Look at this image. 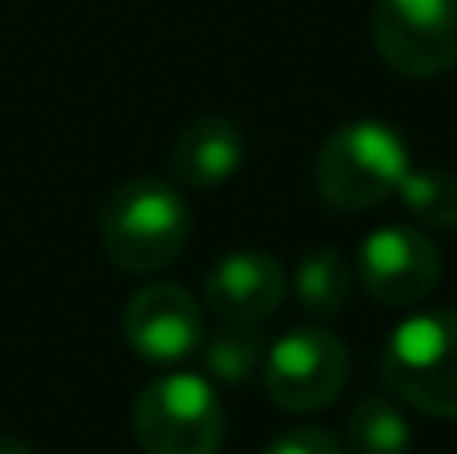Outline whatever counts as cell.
I'll use <instances>...</instances> for the list:
<instances>
[{
	"mask_svg": "<svg viewBox=\"0 0 457 454\" xmlns=\"http://www.w3.org/2000/svg\"><path fill=\"white\" fill-rule=\"evenodd\" d=\"M410 173V149L381 121H353L325 137L313 165L317 198L341 214H365L397 193Z\"/></svg>",
	"mask_w": 457,
	"mask_h": 454,
	"instance_id": "cell-1",
	"label": "cell"
},
{
	"mask_svg": "<svg viewBox=\"0 0 457 454\" xmlns=\"http://www.w3.org/2000/svg\"><path fill=\"white\" fill-rule=\"evenodd\" d=\"M189 241V209L165 181L137 177L109 193L101 209V246L125 273L165 270Z\"/></svg>",
	"mask_w": 457,
	"mask_h": 454,
	"instance_id": "cell-2",
	"label": "cell"
},
{
	"mask_svg": "<svg viewBox=\"0 0 457 454\" xmlns=\"http://www.w3.org/2000/svg\"><path fill=\"white\" fill-rule=\"evenodd\" d=\"M381 383L434 418H457V314L426 310L405 318L381 354Z\"/></svg>",
	"mask_w": 457,
	"mask_h": 454,
	"instance_id": "cell-3",
	"label": "cell"
},
{
	"mask_svg": "<svg viewBox=\"0 0 457 454\" xmlns=\"http://www.w3.org/2000/svg\"><path fill=\"white\" fill-rule=\"evenodd\" d=\"M133 431L145 454H217L225 410L201 374H165L141 391Z\"/></svg>",
	"mask_w": 457,
	"mask_h": 454,
	"instance_id": "cell-4",
	"label": "cell"
},
{
	"mask_svg": "<svg viewBox=\"0 0 457 454\" xmlns=\"http://www.w3.org/2000/svg\"><path fill=\"white\" fill-rule=\"evenodd\" d=\"M261 370H265V394L277 407L293 415H313L345 391L349 350L333 330L297 326L269 346Z\"/></svg>",
	"mask_w": 457,
	"mask_h": 454,
	"instance_id": "cell-5",
	"label": "cell"
},
{
	"mask_svg": "<svg viewBox=\"0 0 457 454\" xmlns=\"http://www.w3.org/2000/svg\"><path fill=\"white\" fill-rule=\"evenodd\" d=\"M373 45L405 77H437L457 64V0H378Z\"/></svg>",
	"mask_w": 457,
	"mask_h": 454,
	"instance_id": "cell-6",
	"label": "cell"
},
{
	"mask_svg": "<svg viewBox=\"0 0 457 454\" xmlns=\"http://www.w3.org/2000/svg\"><path fill=\"white\" fill-rule=\"evenodd\" d=\"M357 273L373 302L410 310L437 290L442 257L418 225H381L357 249Z\"/></svg>",
	"mask_w": 457,
	"mask_h": 454,
	"instance_id": "cell-7",
	"label": "cell"
},
{
	"mask_svg": "<svg viewBox=\"0 0 457 454\" xmlns=\"http://www.w3.org/2000/svg\"><path fill=\"white\" fill-rule=\"evenodd\" d=\"M205 338L201 306L181 286H145L141 294L129 298L125 306V342L133 346L137 358L153 366H177L193 358Z\"/></svg>",
	"mask_w": 457,
	"mask_h": 454,
	"instance_id": "cell-8",
	"label": "cell"
},
{
	"mask_svg": "<svg viewBox=\"0 0 457 454\" xmlns=\"http://www.w3.org/2000/svg\"><path fill=\"white\" fill-rule=\"evenodd\" d=\"M285 270L273 254L241 249L225 254L205 273V306L221 322H265L285 302Z\"/></svg>",
	"mask_w": 457,
	"mask_h": 454,
	"instance_id": "cell-9",
	"label": "cell"
},
{
	"mask_svg": "<svg viewBox=\"0 0 457 454\" xmlns=\"http://www.w3.org/2000/svg\"><path fill=\"white\" fill-rule=\"evenodd\" d=\"M245 161V137L233 121L201 117L189 129H181L173 145V173L193 189H213L228 181Z\"/></svg>",
	"mask_w": 457,
	"mask_h": 454,
	"instance_id": "cell-10",
	"label": "cell"
},
{
	"mask_svg": "<svg viewBox=\"0 0 457 454\" xmlns=\"http://www.w3.org/2000/svg\"><path fill=\"white\" fill-rule=\"evenodd\" d=\"M269 342L257 330V322H221L213 334L201 338V362L209 378L225 386H241L265 366Z\"/></svg>",
	"mask_w": 457,
	"mask_h": 454,
	"instance_id": "cell-11",
	"label": "cell"
},
{
	"mask_svg": "<svg viewBox=\"0 0 457 454\" xmlns=\"http://www.w3.org/2000/svg\"><path fill=\"white\" fill-rule=\"evenodd\" d=\"M293 294H297L301 310H309L313 318H333L349 306L353 294V270H349L341 249H313L301 257L297 273H293Z\"/></svg>",
	"mask_w": 457,
	"mask_h": 454,
	"instance_id": "cell-12",
	"label": "cell"
},
{
	"mask_svg": "<svg viewBox=\"0 0 457 454\" xmlns=\"http://www.w3.org/2000/svg\"><path fill=\"white\" fill-rule=\"evenodd\" d=\"M345 442H349V454H410L413 431L394 399L370 394L349 415Z\"/></svg>",
	"mask_w": 457,
	"mask_h": 454,
	"instance_id": "cell-13",
	"label": "cell"
},
{
	"mask_svg": "<svg viewBox=\"0 0 457 454\" xmlns=\"http://www.w3.org/2000/svg\"><path fill=\"white\" fill-rule=\"evenodd\" d=\"M405 209L429 230H453L457 225V177L445 169H410L397 185Z\"/></svg>",
	"mask_w": 457,
	"mask_h": 454,
	"instance_id": "cell-14",
	"label": "cell"
},
{
	"mask_svg": "<svg viewBox=\"0 0 457 454\" xmlns=\"http://www.w3.org/2000/svg\"><path fill=\"white\" fill-rule=\"evenodd\" d=\"M261 454H341V442L321 426H293L277 434Z\"/></svg>",
	"mask_w": 457,
	"mask_h": 454,
	"instance_id": "cell-15",
	"label": "cell"
},
{
	"mask_svg": "<svg viewBox=\"0 0 457 454\" xmlns=\"http://www.w3.org/2000/svg\"><path fill=\"white\" fill-rule=\"evenodd\" d=\"M0 454H32L24 442H16V439H0Z\"/></svg>",
	"mask_w": 457,
	"mask_h": 454,
	"instance_id": "cell-16",
	"label": "cell"
}]
</instances>
